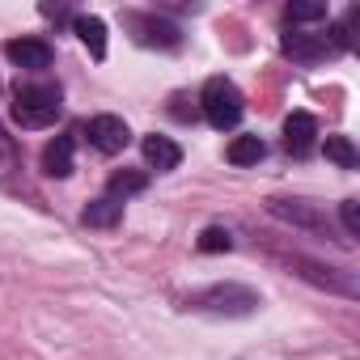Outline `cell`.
<instances>
[{"label":"cell","instance_id":"1","mask_svg":"<svg viewBox=\"0 0 360 360\" xmlns=\"http://www.w3.org/2000/svg\"><path fill=\"white\" fill-rule=\"evenodd\" d=\"M356 22L360 13L352 9L339 26H322V30H284L280 34V51L297 64H318V60H330V56H343L352 47V34H356Z\"/></svg>","mask_w":360,"mask_h":360},{"label":"cell","instance_id":"2","mask_svg":"<svg viewBox=\"0 0 360 360\" xmlns=\"http://www.w3.org/2000/svg\"><path fill=\"white\" fill-rule=\"evenodd\" d=\"M259 305H263V301H259V292H255V288H246V284H238V280L208 284V288H200V292H191V297L183 301V309L212 314V318H246V314H255Z\"/></svg>","mask_w":360,"mask_h":360},{"label":"cell","instance_id":"3","mask_svg":"<svg viewBox=\"0 0 360 360\" xmlns=\"http://www.w3.org/2000/svg\"><path fill=\"white\" fill-rule=\"evenodd\" d=\"M60 115H64L60 85H18V94H13V119H18V127L39 131V127H51Z\"/></svg>","mask_w":360,"mask_h":360},{"label":"cell","instance_id":"4","mask_svg":"<svg viewBox=\"0 0 360 360\" xmlns=\"http://www.w3.org/2000/svg\"><path fill=\"white\" fill-rule=\"evenodd\" d=\"M200 110H204V119H208L217 131H229V127L242 123L246 98H242V89H238L229 77H208L204 89H200Z\"/></svg>","mask_w":360,"mask_h":360},{"label":"cell","instance_id":"5","mask_svg":"<svg viewBox=\"0 0 360 360\" xmlns=\"http://www.w3.org/2000/svg\"><path fill=\"white\" fill-rule=\"evenodd\" d=\"M267 212L276 217V221H284V225H292V229H305V233H314V238H335V225H330V217L318 208V204H309V200H267Z\"/></svg>","mask_w":360,"mask_h":360},{"label":"cell","instance_id":"6","mask_svg":"<svg viewBox=\"0 0 360 360\" xmlns=\"http://www.w3.org/2000/svg\"><path fill=\"white\" fill-rule=\"evenodd\" d=\"M131 39L140 47H157V51H178L183 47V30H178L169 18H157V13H123Z\"/></svg>","mask_w":360,"mask_h":360},{"label":"cell","instance_id":"7","mask_svg":"<svg viewBox=\"0 0 360 360\" xmlns=\"http://www.w3.org/2000/svg\"><path fill=\"white\" fill-rule=\"evenodd\" d=\"M85 140H89V148L94 153H102V157H115V153H123L127 148V140H131V131H127V123L119 119V115H94L89 123H85V131H81Z\"/></svg>","mask_w":360,"mask_h":360},{"label":"cell","instance_id":"8","mask_svg":"<svg viewBox=\"0 0 360 360\" xmlns=\"http://www.w3.org/2000/svg\"><path fill=\"white\" fill-rule=\"evenodd\" d=\"M318 136H322V131H318V119H314L309 110H292V115L284 119V153H288V157H297V161L309 157V153L318 148Z\"/></svg>","mask_w":360,"mask_h":360},{"label":"cell","instance_id":"9","mask_svg":"<svg viewBox=\"0 0 360 360\" xmlns=\"http://www.w3.org/2000/svg\"><path fill=\"white\" fill-rule=\"evenodd\" d=\"M0 187L13 191V195H30V183H26V165H22V153L13 144V136H5V127H0Z\"/></svg>","mask_w":360,"mask_h":360},{"label":"cell","instance_id":"10","mask_svg":"<svg viewBox=\"0 0 360 360\" xmlns=\"http://www.w3.org/2000/svg\"><path fill=\"white\" fill-rule=\"evenodd\" d=\"M5 51H9V60H13L18 68H26V72H47V68L56 64V51H51L47 39H13Z\"/></svg>","mask_w":360,"mask_h":360},{"label":"cell","instance_id":"11","mask_svg":"<svg viewBox=\"0 0 360 360\" xmlns=\"http://www.w3.org/2000/svg\"><path fill=\"white\" fill-rule=\"evenodd\" d=\"M72 153H77V136H72V131L56 136V140L43 148V174H47V178H68V174H72Z\"/></svg>","mask_w":360,"mask_h":360},{"label":"cell","instance_id":"12","mask_svg":"<svg viewBox=\"0 0 360 360\" xmlns=\"http://www.w3.org/2000/svg\"><path fill=\"white\" fill-rule=\"evenodd\" d=\"M144 161L157 169V174H169V169H178V161H183V148H178L169 136H144Z\"/></svg>","mask_w":360,"mask_h":360},{"label":"cell","instance_id":"13","mask_svg":"<svg viewBox=\"0 0 360 360\" xmlns=\"http://www.w3.org/2000/svg\"><path fill=\"white\" fill-rule=\"evenodd\" d=\"M68 26H72V34L89 47V56H94V60H102V56H106V22H102V18H94V13H72V22H68Z\"/></svg>","mask_w":360,"mask_h":360},{"label":"cell","instance_id":"14","mask_svg":"<svg viewBox=\"0 0 360 360\" xmlns=\"http://www.w3.org/2000/svg\"><path fill=\"white\" fill-rule=\"evenodd\" d=\"M148 187V174L144 169H115L110 178H106V191L102 195H110V200H119V204H127L131 195H140Z\"/></svg>","mask_w":360,"mask_h":360},{"label":"cell","instance_id":"15","mask_svg":"<svg viewBox=\"0 0 360 360\" xmlns=\"http://www.w3.org/2000/svg\"><path fill=\"white\" fill-rule=\"evenodd\" d=\"M322 26H330L326 5H288L284 9V30H322Z\"/></svg>","mask_w":360,"mask_h":360},{"label":"cell","instance_id":"16","mask_svg":"<svg viewBox=\"0 0 360 360\" xmlns=\"http://www.w3.org/2000/svg\"><path fill=\"white\" fill-rule=\"evenodd\" d=\"M119 217H123V204H119V200H110V195H98V200L81 212V221H85L89 229H115V225H119Z\"/></svg>","mask_w":360,"mask_h":360},{"label":"cell","instance_id":"17","mask_svg":"<svg viewBox=\"0 0 360 360\" xmlns=\"http://www.w3.org/2000/svg\"><path fill=\"white\" fill-rule=\"evenodd\" d=\"M225 157H229V165H259L267 157V144L259 136H233L229 148H225Z\"/></svg>","mask_w":360,"mask_h":360},{"label":"cell","instance_id":"18","mask_svg":"<svg viewBox=\"0 0 360 360\" xmlns=\"http://www.w3.org/2000/svg\"><path fill=\"white\" fill-rule=\"evenodd\" d=\"M322 153H326V161H335L339 169H356V165H360V153H356L352 136H326V140H322Z\"/></svg>","mask_w":360,"mask_h":360},{"label":"cell","instance_id":"19","mask_svg":"<svg viewBox=\"0 0 360 360\" xmlns=\"http://www.w3.org/2000/svg\"><path fill=\"white\" fill-rule=\"evenodd\" d=\"M204 255H221V250H233V233L229 229H221V225H208L204 233H200V242H195Z\"/></svg>","mask_w":360,"mask_h":360},{"label":"cell","instance_id":"20","mask_svg":"<svg viewBox=\"0 0 360 360\" xmlns=\"http://www.w3.org/2000/svg\"><path fill=\"white\" fill-rule=\"evenodd\" d=\"M339 221H343L347 238H360V200H343L339 204Z\"/></svg>","mask_w":360,"mask_h":360}]
</instances>
